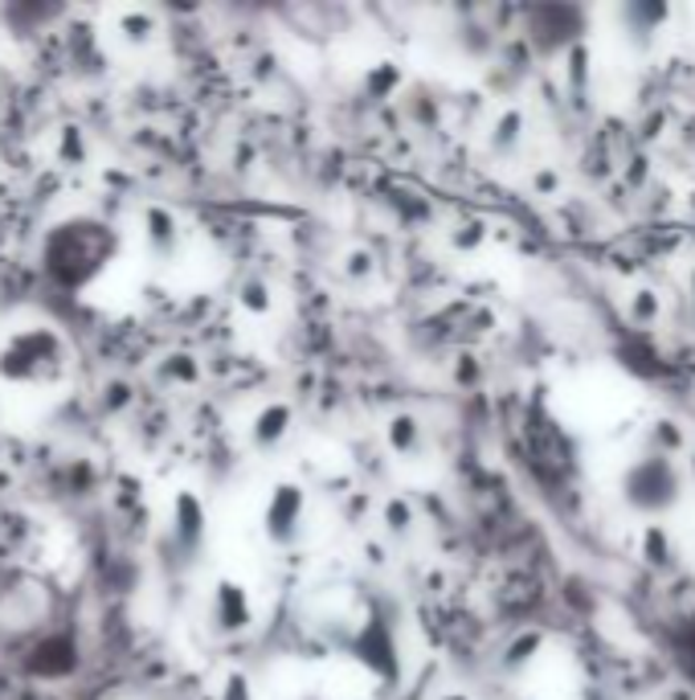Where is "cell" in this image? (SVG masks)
Returning <instances> with one entry per match:
<instances>
[{
	"mask_svg": "<svg viewBox=\"0 0 695 700\" xmlns=\"http://www.w3.org/2000/svg\"><path fill=\"white\" fill-rule=\"evenodd\" d=\"M214 622L221 627V631H241V627L250 622V598H246L241 586H234V581H221V586H217Z\"/></svg>",
	"mask_w": 695,
	"mask_h": 700,
	"instance_id": "5b68a950",
	"label": "cell"
},
{
	"mask_svg": "<svg viewBox=\"0 0 695 700\" xmlns=\"http://www.w3.org/2000/svg\"><path fill=\"white\" fill-rule=\"evenodd\" d=\"M54 156L66 164V168L86 164V140H82L79 127H62V132L54 135Z\"/></svg>",
	"mask_w": 695,
	"mask_h": 700,
	"instance_id": "ba28073f",
	"label": "cell"
},
{
	"mask_svg": "<svg viewBox=\"0 0 695 700\" xmlns=\"http://www.w3.org/2000/svg\"><path fill=\"white\" fill-rule=\"evenodd\" d=\"M62 369V344H58L54 332H21V337L9 344L4 361H0V373L13 381H45L54 378Z\"/></svg>",
	"mask_w": 695,
	"mask_h": 700,
	"instance_id": "7a4b0ae2",
	"label": "cell"
},
{
	"mask_svg": "<svg viewBox=\"0 0 695 700\" xmlns=\"http://www.w3.org/2000/svg\"><path fill=\"white\" fill-rule=\"evenodd\" d=\"M388 443L397 446V451L414 446L417 443V422H414V418H393V422H388Z\"/></svg>",
	"mask_w": 695,
	"mask_h": 700,
	"instance_id": "9c48e42d",
	"label": "cell"
},
{
	"mask_svg": "<svg viewBox=\"0 0 695 700\" xmlns=\"http://www.w3.org/2000/svg\"><path fill=\"white\" fill-rule=\"evenodd\" d=\"M680 492V475L671 467L667 459H642L634 463L626 475V500L642 512L667 508L671 500Z\"/></svg>",
	"mask_w": 695,
	"mask_h": 700,
	"instance_id": "3957f363",
	"label": "cell"
},
{
	"mask_svg": "<svg viewBox=\"0 0 695 700\" xmlns=\"http://www.w3.org/2000/svg\"><path fill=\"white\" fill-rule=\"evenodd\" d=\"M287 422H291V410H287V405H267V410L258 414L255 443L258 446H274L282 434H287Z\"/></svg>",
	"mask_w": 695,
	"mask_h": 700,
	"instance_id": "8992f818",
	"label": "cell"
},
{
	"mask_svg": "<svg viewBox=\"0 0 695 700\" xmlns=\"http://www.w3.org/2000/svg\"><path fill=\"white\" fill-rule=\"evenodd\" d=\"M147 246L156 250V255H168L176 243V222L168 217V209H147Z\"/></svg>",
	"mask_w": 695,
	"mask_h": 700,
	"instance_id": "52a82bcc",
	"label": "cell"
},
{
	"mask_svg": "<svg viewBox=\"0 0 695 700\" xmlns=\"http://www.w3.org/2000/svg\"><path fill=\"white\" fill-rule=\"evenodd\" d=\"M111 250V234L94 222H74V226H58L54 238H50V250H45V262H50V275L62 279V284H82L91 279L94 270L103 267V258Z\"/></svg>",
	"mask_w": 695,
	"mask_h": 700,
	"instance_id": "6da1fadb",
	"label": "cell"
},
{
	"mask_svg": "<svg viewBox=\"0 0 695 700\" xmlns=\"http://www.w3.org/2000/svg\"><path fill=\"white\" fill-rule=\"evenodd\" d=\"M299 521H303V487H291V484L274 487L267 500V516H262L267 537L274 541V545H291V541L299 537Z\"/></svg>",
	"mask_w": 695,
	"mask_h": 700,
	"instance_id": "277c9868",
	"label": "cell"
},
{
	"mask_svg": "<svg viewBox=\"0 0 695 700\" xmlns=\"http://www.w3.org/2000/svg\"><path fill=\"white\" fill-rule=\"evenodd\" d=\"M692 303H695V279H692Z\"/></svg>",
	"mask_w": 695,
	"mask_h": 700,
	"instance_id": "30bf717a",
	"label": "cell"
}]
</instances>
